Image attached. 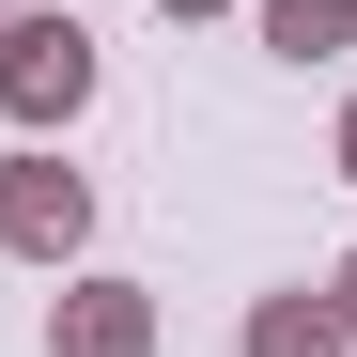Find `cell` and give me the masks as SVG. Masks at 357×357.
Returning a JSON list of instances; mask_svg holds the SVG:
<instances>
[{
    "instance_id": "1",
    "label": "cell",
    "mask_w": 357,
    "mask_h": 357,
    "mask_svg": "<svg viewBox=\"0 0 357 357\" xmlns=\"http://www.w3.org/2000/svg\"><path fill=\"white\" fill-rule=\"evenodd\" d=\"M0 109L47 140V125H78L93 109V31L78 16H0Z\"/></svg>"
},
{
    "instance_id": "2",
    "label": "cell",
    "mask_w": 357,
    "mask_h": 357,
    "mask_svg": "<svg viewBox=\"0 0 357 357\" xmlns=\"http://www.w3.org/2000/svg\"><path fill=\"white\" fill-rule=\"evenodd\" d=\"M78 233H93V187L63 155H0V249L16 264H78Z\"/></svg>"
},
{
    "instance_id": "3",
    "label": "cell",
    "mask_w": 357,
    "mask_h": 357,
    "mask_svg": "<svg viewBox=\"0 0 357 357\" xmlns=\"http://www.w3.org/2000/svg\"><path fill=\"white\" fill-rule=\"evenodd\" d=\"M47 357H155V295H140V280H63Z\"/></svg>"
},
{
    "instance_id": "4",
    "label": "cell",
    "mask_w": 357,
    "mask_h": 357,
    "mask_svg": "<svg viewBox=\"0 0 357 357\" xmlns=\"http://www.w3.org/2000/svg\"><path fill=\"white\" fill-rule=\"evenodd\" d=\"M249 357H357V326L326 311V295H264V311H249Z\"/></svg>"
},
{
    "instance_id": "5",
    "label": "cell",
    "mask_w": 357,
    "mask_h": 357,
    "mask_svg": "<svg viewBox=\"0 0 357 357\" xmlns=\"http://www.w3.org/2000/svg\"><path fill=\"white\" fill-rule=\"evenodd\" d=\"M280 63H326V47H357V0H249Z\"/></svg>"
},
{
    "instance_id": "6",
    "label": "cell",
    "mask_w": 357,
    "mask_h": 357,
    "mask_svg": "<svg viewBox=\"0 0 357 357\" xmlns=\"http://www.w3.org/2000/svg\"><path fill=\"white\" fill-rule=\"evenodd\" d=\"M326 311H342V326H357V249H342V280H326Z\"/></svg>"
},
{
    "instance_id": "7",
    "label": "cell",
    "mask_w": 357,
    "mask_h": 357,
    "mask_svg": "<svg viewBox=\"0 0 357 357\" xmlns=\"http://www.w3.org/2000/svg\"><path fill=\"white\" fill-rule=\"evenodd\" d=\"M342 187H357V93H342Z\"/></svg>"
},
{
    "instance_id": "8",
    "label": "cell",
    "mask_w": 357,
    "mask_h": 357,
    "mask_svg": "<svg viewBox=\"0 0 357 357\" xmlns=\"http://www.w3.org/2000/svg\"><path fill=\"white\" fill-rule=\"evenodd\" d=\"M155 16H233V0H155Z\"/></svg>"
}]
</instances>
